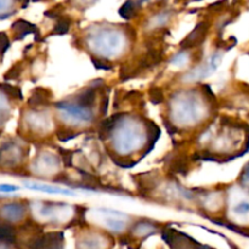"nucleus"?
<instances>
[{
    "label": "nucleus",
    "instance_id": "1",
    "mask_svg": "<svg viewBox=\"0 0 249 249\" xmlns=\"http://www.w3.org/2000/svg\"><path fill=\"white\" fill-rule=\"evenodd\" d=\"M90 48L105 57H113L123 49V34L116 29H101L88 38Z\"/></svg>",
    "mask_w": 249,
    "mask_h": 249
},
{
    "label": "nucleus",
    "instance_id": "2",
    "mask_svg": "<svg viewBox=\"0 0 249 249\" xmlns=\"http://www.w3.org/2000/svg\"><path fill=\"white\" fill-rule=\"evenodd\" d=\"M58 109H60L62 117H65L67 121L72 122V123H89L92 121V112L89 106H84L80 104H60L56 105Z\"/></svg>",
    "mask_w": 249,
    "mask_h": 249
},
{
    "label": "nucleus",
    "instance_id": "3",
    "mask_svg": "<svg viewBox=\"0 0 249 249\" xmlns=\"http://www.w3.org/2000/svg\"><path fill=\"white\" fill-rule=\"evenodd\" d=\"M177 106V119L180 122H195L199 118V104L194 97H186L178 102Z\"/></svg>",
    "mask_w": 249,
    "mask_h": 249
},
{
    "label": "nucleus",
    "instance_id": "4",
    "mask_svg": "<svg viewBox=\"0 0 249 249\" xmlns=\"http://www.w3.org/2000/svg\"><path fill=\"white\" fill-rule=\"evenodd\" d=\"M0 214L4 219L9 221H17L23 218L24 207L21 203H7L0 209Z\"/></svg>",
    "mask_w": 249,
    "mask_h": 249
},
{
    "label": "nucleus",
    "instance_id": "5",
    "mask_svg": "<svg viewBox=\"0 0 249 249\" xmlns=\"http://www.w3.org/2000/svg\"><path fill=\"white\" fill-rule=\"evenodd\" d=\"M26 187L31 190H36V191L46 192V194H53V195H65V196H75L74 192L70 191V190L61 189V187L55 186H49V185L39 184V182H26Z\"/></svg>",
    "mask_w": 249,
    "mask_h": 249
},
{
    "label": "nucleus",
    "instance_id": "6",
    "mask_svg": "<svg viewBox=\"0 0 249 249\" xmlns=\"http://www.w3.org/2000/svg\"><path fill=\"white\" fill-rule=\"evenodd\" d=\"M207 27H203V24H199L197 26V28L185 39V41H182V45H185V48H190V46L196 45L197 43L202 40V38H204V34H206Z\"/></svg>",
    "mask_w": 249,
    "mask_h": 249
},
{
    "label": "nucleus",
    "instance_id": "7",
    "mask_svg": "<svg viewBox=\"0 0 249 249\" xmlns=\"http://www.w3.org/2000/svg\"><path fill=\"white\" fill-rule=\"evenodd\" d=\"M134 2L133 0H129V1H126L125 4L123 5V7L121 9V15L123 17H125V18H130L131 14L134 12Z\"/></svg>",
    "mask_w": 249,
    "mask_h": 249
},
{
    "label": "nucleus",
    "instance_id": "8",
    "mask_svg": "<svg viewBox=\"0 0 249 249\" xmlns=\"http://www.w3.org/2000/svg\"><path fill=\"white\" fill-rule=\"evenodd\" d=\"M107 226H108L109 229H112V230L119 231L124 228V223L122 220H119V219L108 218L107 219Z\"/></svg>",
    "mask_w": 249,
    "mask_h": 249
},
{
    "label": "nucleus",
    "instance_id": "9",
    "mask_svg": "<svg viewBox=\"0 0 249 249\" xmlns=\"http://www.w3.org/2000/svg\"><path fill=\"white\" fill-rule=\"evenodd\" d=\"M235 213L240 215H246L249 213V203L248 202H241L235 207Z\"/></svg>",
    "mask_w": 249,
    "mask_h": 249
},
{
    "label": "nucleus",
    "instance_id": "10",
    "mask_svg": "<svg viewBox=\"0 0 249 249\" xmlns=\"http://www.w3.org/2000/svg\"><path fill=\"white\" fill-rule=\"evenodd\" d=\"M5 116H7V102L5 97L0 94V123L4 121Z\"/></svg>",
    "mask_w": 249,
    "mask_h": 249
},
{
    "label": "nucleus",
    "instance_id": "11",
    "mask_svg": "<svg viewBox=\"0 0 249 249\" xmlns=\"http://www.w3.org/2000/svg\"><path fill=\"white\" fill-rule=\"evenodd\" d=\"M12 236L11 229L7 225H0V240H7Z\"/></svg>",
    "mask_w": 249,
    "mask_h": 249
},
{
    "label": "nucleus",
    "instance_id": "12",
    "mask_svg": "<svg viewBox=\"0 0 249 249\" xmlns=\"http://www.w3.org/2000/svg\"><path fill=\"white\" fill-rule=\"evenodd\" d=\"M18 190V186H15V185H0V194H11Z\"/></svg>",
    "mask_w": 249,
    "mask_h": 249
},
{
    "label": "nucleus",
    "instance_id": "13",
    "mask_svg": "<svg viewBox=\"0 0 249 249\" xmlns=\"http://www.w3.org/2000/svg\"><path fill=\"white\" fill-rule=\"evenodd\" d=\"M12 5V0H0V14L9 11Z\"/></svg>",
    "mask_w": 249,
    "mask_h": 249
}]
</instances>
